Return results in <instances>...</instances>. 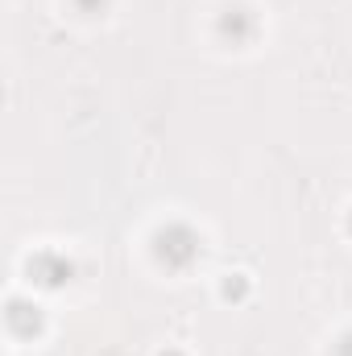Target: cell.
Returning a JSON list of instances; mask_svg holds the SVG:
<instances>
[{"label":"cell","instance_id":"cell-1","mask_svg":"<svg viewBox=\"0 0 352 356\" xmlns=\"http://www.w3.org/2000/svg\"><path fill=\"white\" fill-rule=\"evenodd\" d=\"M158 257L166 261V266H191L195 257H199V236L191 232V228H182V224H175V228H166L162 236H158Z\"/></svg>","mask_w":352,"mask_h":356},{"label":"cell","instance_id":"cell-2","mask_svg":"<svg viewBox=\"0 0 352 356\" xmlns=\"http://www.w3.org/2000/svg\"><path fill=\"white\" fill-rule=\"evenodd\" d=\"M29 273H38L42 286H63V282L71 277V261H63V257H54V253H42L38 261H29Z\"/></svg>","mask_w":352,"mask_h":356},{"label":"cell","instance_id":"cell-3","mask_svg":"<svg viewBox=\"0 0 352 356\" xmlns=\"http://www.w3.org/2000/svg\"><path fill=\"white\" fill-rule=\"evenodd\" d=\"M224 33H232V38H245V33H249V17L237 8L232 17H224Z\"/></svg>","mask_w":352,"mask_h":356},{"label":"cell","instance_id":"cell-4","mask_svg":"<svg viewBox=\"0 0 352 356\" xmlns=\"http://www.w3.org/2000/svg\"><path fill=\"white\" fill-rule=\"evenodd\" d=\"M336 356H352V336H344V344L336 348Z\"/></svg>","mask_w":352,"mask_h":356}]
</instances>
